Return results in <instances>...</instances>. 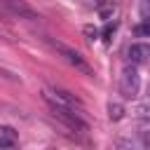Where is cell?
Returning a JSON list of instances; mask_svg holds the SVG:
<instances>
[{"label":"cell","mask_w":150,"mask_h":150,"mask_svg":"<svg viewBox=\"0 0 150 150\" xmlns=\"http://www.w3.org/2000/svg\"><path fill=\"white\" fill-rule=\"evenodd\" d=\"M42 98H45V103L49 105V112H52V117L54 120H59L66 129H70V131H75V134H84L89 127H87V122H84V112H80V110H75V108H70V105H66V103H61V101H56L52 94H47L45 89H42Z\"/></svg>","instance_id":"1"},{"label":"cell","mask_w":150,"mask_h":150,"mask_svg":"<svg viewBox=\"0 0 150 150\" xmlns=\"http://www.w3.org/2000/svg\"><path fill=\"white\" fill-rule=\"evenodd\" d=\"M42 40H45L68 66H73L75 70H80V73H84V75H89V77H94V68L84 61V56H82L77 49H73V47H68V45H63V42H59V40H54V38H49V35H42Z\"/></svg>","instance_id":"2"},{"label":"cell","mask_w":150,"mask_h":150,"mask_svg":"<svg viewBox=\"0 0 150 150\" xmlns=\"http://www.w3.org/2000/svg\"><path fill=\"white\" fill-rule=\"evenodd\" d=\"M138 91H141V75L136 70V63H131L120 75V94L124 98H136Z\"/></svg>","instance_id":"3"},{"label":"cell","mask_w":150,"mask_h":150,"mask_svg":"<svg viewBox=\"0 0 150 150\" xmlns=\"http://www.w3.org/2000/svg\"><path fill=\"white\" fill-rule=\"evenodd\" d=\"M0 2L9 12V16H14V19H21V21H28V23H40V19H42L26 0H0Z\"/></svg>","instance_id":"4"},{"label":"cell","mask_w":150,"mask_h":150,"mask_svg":"<svg viewBox=\"0 0 150 150\" xmlns=\"http://www.w3.org/2000/svg\"><path fill=\"white\" fill-rule=\"evenodd\" d=\"M127 56H129V61L136 63V66L150 63V42H134V45L127 49Z\"/></svg>","instance_id":"5"},{"label":"cell","mask_w":150,"mask_h":150,"mask_svg":"<svg viewBox=\"0 0 150 150\" xmlns=\"http://www.w3.org/2000/svg\"><path fill=\"white\" fill-rule=\"evenodd\" d=\"M16 145V131L9 124H0V148H14Z\"/></svg>","instance_id":"6"},{"label":"cell","mask_w":150,"mask_h":150,"mask_svg":"<svg viewBox=\"0 0 150 150\" xmlns=\"http://www.w3.org/2000/svg\"><path fill=\"white\" fill-rule=\"evenodd\" d=\"M108 117L112 122H120L124 117V105L122 103H108Z\"/></svg>","instance_id":"7"},{"label":"cell","mask_w":150,"mask_h":150,"mask_svg":"<svg viewBox=\"0 0 150 150\" xmlns=\"http://www.w3.org/2000/svg\"><path fill=\"white\" fill-rule=\"evenodd\" d=\"M82 35H84V40H87V42H96L101 33H98V28H94L91 23H87V26H82Z\"/></svg>","instance_id":"8"},{"label":"cell","mask_w":150,"mask_h":150,"mask_svg":"<svg viewBox=\"0 0 150 150\" xmlns=\"http://www.w3.org/2000/svg\"><path fill=\"white\" fill-rule=\"evenodd\" d=\"M0 77H2V80H7V82H12V84H19V82H21V77H19L14 70L5 68V66H0Z\"/></svg>","instance_id":"9"},{"label":"cell","mask_w":150,"mask_h":150,"mask_svg":"<svg viewBox=\"0 0 150 150\" xmlns=\"http://www.w3.org/2000/svg\"><path fill=\"white\" fill-rule=\"evenodd\" d=\"M136 35H143V38H150V19H145L143 23L136 26Z\"/></svg>","instance_id":"10"},{"label":"cell","mask_w":150,"mask_h":150,"mask_svg":"<svg viewBox=\"0 0 150 150\" xmlns=\"http://www.w3.org/2000/svg\"><path fill=\"white\" fill-rule=\"evenodd\" d=\"M98 14H101V19L110 21V19L115 16V7H112V5H108V7H101V9H98Z\"/></svg>","instance_id":"11"},{"label":"cell","mask_w":150,"mask_h":150,"mask_svg":"<svg viewBox=\"0 0 150 150\" xmlns=\"http://www.w3.org/2000/svg\"><path fill=\"white\" fill-rule=\"evenodd\" d=\"M112 33H115V23H108V26H105V30H103V40H110V38H112Z\"/></svg>","instance_id":"12"},{"label":"cell","mask_w":150,"mask_h":150,"mask_svg":"<svg viewBox=\"0 0 150 150\" xmlns=\"http://www.w3.org/2000/svg\"><path fill=\"white\" fill-rule=\"evenodd\" d=\"M141 143H143L145 148H150V129H148V131H143V136H141Z\"/></svg>","instance_id":"13"}]
</instances>
